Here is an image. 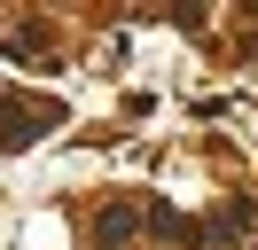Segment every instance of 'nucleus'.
Here are the masks:
<instances>
[{
  "mask_svg": "<svg viewBox=\"0 0 258 250\" xmlns=\"http://www.w3.org/2000/svg\"><path fill=\"white\" fill-rule=\"evenodd\" d=\"M63 109L55 102H0V149H32L39 133H55Z\"/></svg>",
  "mask_w": 258,
  "mask_h": 250,
  "instance_id": "f257e3e1",
  "label": "nucleus"
},
{
  "mask_svg": "<svg viewBox=\"0 0 258 250\" xmlns=\"http://www.w3.org/2000/svg\"><path fill=\"white\" fill-rule=\"evenodd\" d=\"M133 234H141V211H133V203H110V211L94 219V242H102V250H117V242H133Z\"/></svg>",
  "mask_w": 258,
  "mask_h": 250,
  "instance_id": "f03ea898",
  "label": "nucleus"
},
{
  "mask_svg": "<svg viewBox=\"0 0 258 250\" xmlns=\"http://www.w3.org/2000/svg\"><path fill=\"white\" fill-rule=\"evenodd\" d=\"M219 227H235V234H250V227H258V203H242V196H235V203H227V211H219Z\"/></svg>",
  "mask_w": 258,
  "mask_h": 250,
  "instance_id": "7ed1b4c3",
  "label": "nucleus"
}]
</instances>
